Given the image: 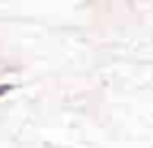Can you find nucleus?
<instances>
[{"mask_svg": "<svg viewBox=\"0 0 153 148\" xmlns=\"http://www.w3.org/2000/svg\"><path fill=\"white\" fill-rule=\"evenodd\" d=\"M14 90V85H11V83H5V85H0V96H5L7 92H11Z\"/></svg>", "mask_w": 153, "mask_h": 148, "instance_id": "f257e3e1", "label": "nucleus"}]
</instances>
